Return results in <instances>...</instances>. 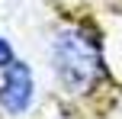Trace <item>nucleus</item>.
Instances as JSON below:
<instances>
[{
  "mask_svg": "<svg viewBox=\"0 0 122 119\" xmlns=\"http://www.w3.org/2000/svg\"><path fill=\"white\" fill-rule=\"evenodd\" d=\"M39 97L36 71L26 58H13L6 68H0V116L6 119H23L32 113Z\"/></svg>",
  "mask_w": 122,
  "mask_h": 119,
  "instance_id": "f03ea898",
  "label": "nucleus"
},
{
  "mask_svg": "<svg viewBox=\"0 0 122 119\" xmlns=\"http://www.w3.org/2000/svg\"><path fill=\"white\" fill-rule=\"evenodd\" d=\"M48 64L58 90L71 100H93L109 81L103 36L87 19L61 23L48 42Z\"/></svg>",
  "mask_w": 122,
  "mask_h": 119,
  "instance_id": "f257e3e1",
  "label": "nucleus"
},
{
  "mask_svg": "<svg viewBox=\"0 0 122 119\" xmlns=\"http://www.w3.org/2000/svg\"><path fill=\"white\" fill-rule=\"evenodd\" d=\"M13 58H16V48H13V42L3 36V29H0V68H6Z\"/></svg>",
  "mask_w": 122,
  "mask_h": 119,
  "instance_id": "7ed1b4c3",
  "label": "nucleus"
}]
</instances>
